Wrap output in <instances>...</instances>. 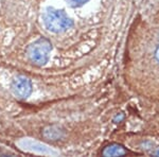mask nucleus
I'll return each instance as SVG.
<instances>
[{
    "label": "nucleus",
    "instance_id": "nucleus-1",
    "mask_svg": "<svg viewBox=\"0 0 159 157\" xmlns=\"http://www.w3.org/2000/svg\"><path fill=\"white\" fill-rule=\"evenodd\" d=\"M43 22L45 27L52 33H63L72 27L71 18L64 11L48 7L43 14Z\"/></svg>",
    "mask_w": 159,
    "mask_h": 157
},
{
    "label": "nucleus",
    "instance_id": "nucleus-2",
    "mask_svg": "<svg viewBox=\"0 0 159 157\" xmlns=\"http://www.w3.org/2000/svg\"><path fill=\"white\" fill-rule=\"evenodd\" d=\"M51 43L46 38H40L28 48L27 54L29 60L37 66H42L49 60L51 52Z\"/></svg>",
    "mask_w": 159,
    "mask_h": 157
},
{
    "label": "nucleus",
    "instance_id": "nucleus-3",
    "mask_svg": "<svg viewBox=\"0 0 159 157\" xmlns=\"http://www.w3.org/2000/svg\"><path fill=\"white\" fill-rule=\"evenodd\" d=\"M11 90L18 99H27L32 92V83L27 76H18L12 81Z\"/></svg>",
    "mask_w": 159,
    "mask_h": 157
},
{
    "label": "nucleus",
    "instance_id": "nucleus-4",
    "mask_svg": "<svg viewBox=\"0 0 159 157\" xmlns=\"http://www.w3.org/2000/svg\"><path fill=\"white\" fill-rule=\"evenodd\" d=\"M20 148H22L25 151H30L33 153H38V154H45V155H52V154H56L55 151L51 150L49 146L43 145V142L34 139H22L18 142Z\"/></svg>",
    "mask_w": 159,
    "mask_h": 157
},
{
    "label": "nucleus",
    "instance_id": "nucleus-5",
    "mask_svg": "<svg viewBox=\"0 0 159 157\" xmlns=\"http://www.w3.org/2000/svg\"><path fill=\"white\" fill-rule=\"evenodd\" d=\"M127 153V151L125 150L124 146L118 143H111L104 148V150L102 151V154L104 156H123Z\"/></svg>",
    "mask_w": 159,
    "mask_h": 157
},
{
    "label": "nucleus",
    "instance_id": "nucleus-6",
    "mask_svg": "<svg viewBox=\"0 0 159 157\" xmlns=\"http://www.w3.org/2000/svg\"><path fill=\"white\" fill-rule=\"evenodd\" d=\"M61 133L63 131H61L58 127H49L45 130V137L48 139H52V140H57L61 137Z\"/></svg>",
    "mask_w": 159,
    "mask_h": 157
},
{
    "label": "nucleus",
    "instance_id": "nucleus-7",
    "mask_svg": "<svg viewBox=\"0 0 159 157\" xmlns=\"http://www.w3.org/2000/svg\"><path fill=\"white\" fill-rule=\"evenodd\" d=\"M66 1L69 2L72 7H82L83 4H85L88 0H66Z\"/></svg>",
    "mask_w": 159,
    "mask_h": 157
},
{
    "label": "nucleus",
    "instance_id": "nucleus-8",
    "mask_svg": "<svg viewBox=\"0 0 159 157\" xmlns=\"http://www.w3.org/2000/svg\"><path fill=\"white\" fill-rule=\"evenodd\" d=\"M155 58H156V60H157L158 63H159V47L156 49V51H155Z\"/></svg>",
    "mask_w": 159,
    "mask_h": 157
},
{
    "label": "nucleus",
    "instance_id": "nucleus-9",
    "mask_svg": "<svg viewBox=\"0 0 159 157\" xmlns=\"http://www.w3.org/2000/svg\"><path fill=\"white\" fill-rule=\"evenodd\" d=\"M157 155H158V156H159V151H158V152H157Z\"/></svg>",
    "mask_w": 159,
    "mask_h": 157
}]
</instances>
